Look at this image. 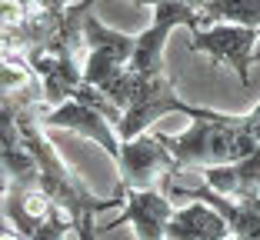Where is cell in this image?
Returning <instances> with one entry per match:
<instances>
[{"instance_id":"1","label":"cell","mask_w":260,"mask_h":240,"mask_svg":"<svg viewBox=\"0 0 260 240\" xmlns=\"http://www.w3.org/2000/svg\"><path fill=\"white\" fill-rule=\"evenodd\" d=\"M164 144L170 147L177 167H227V163H240L250 154H257L260 144L250 130H247V117H230L220 114L217 120H193L184 133L167 137L160 133Z\"/></svg>"},{"instance_id":"2","label":"cell","mask_w":260,"mask_h":240,"mask_svg":"<svg viewBox=\"0 0 260 240\" xmlns=\"http://www.w3.org/2000/svg\"><path fill=\"white\" fill-rule=\"evenodd\" d=\"M167 114H187V117H193V120H217L220 110H207V107H190V104H184L180 97H177V87H174V80H170L167 74L140 77L130 104L123 107L120 127H117L120 144L137 140L140 133H147V127H150L153 120H160V117H167Z\"/></svg>"},{"instance_id":"3","label":"cell","mask_w":260,"mask_h":240,"mask_svg":"<svg viewBox=\"0 0 260 240\" xmlns=\"http://www.w3.org/2000/svg\"><path fill=\"white\" fill-rule=\"evenodd\" d=\"M117 167H120V187L127 190H153V184L164 180V194H167L174 187V174H180L160 133H140L137 140H127Z\"/></svg>"},{"instance_id":"4","label":"cell","mask_w":260,"mask_h":240,"mask_svg":"<svg viewBox=\"0 0 260 240\" xmlns=\"http://www.w3.org/2000/svg\"><path fill=\"white\" fill-rule=\"evenodd\" d=\"M174 27H187L190 33L207 30L204 27V14L193 7H187L184 0H167L160 7H153V23L137 37V50H134V60L130 70L140 74V77H153V74H167L164 70V47Z\"/></svg>"},{"instance_id":"5","label":"cell","mask_w":260,"mask_h":240,"mask_svg":"<svg viewBox=\"0 0 260 240\" xmlns=\"http://www.w3.org/2000/svg\"><path fill=\"white\" fill-rule=\"evenodd\" d=\"M260 47V30H247V27H230V23H217V27H207V30L190 33V50L193 54H210V60L220 67L237 70L240 84H250V63L253 54Z\"/></svg>"},{"instance_id":"6","label":"cell","mask_w":260,"mask_h":240,"mask_svg":"<svg viewBox=\"0 0 260 240\" xmlns=\"http://www.w3.org/2000/svg\"><path fill=\"white\" fill-rule=\"evenodd\" d=\"M40 124L44 127H63V130H74V133H80V137H87V140H97L100 147L110 154V160H120L123 144L117 140V127L110 124L104 114L84 107V104H77V100L60 104V107L47 110V114L40 117Z\"/></svg>"},{"instance_id":"7","label":"cell","mask_w":260,"mask_h":240,"mask_svg":"<svg viewBox=\"0 0 260 240\" xmlns=\"http://www.w3.org/2000/svg\"><path fill=\"white\" fill-rule=\"evenodd\" d=\"M174 214L177 210L164 190H127V210L114 224H107V230H114L120 224H134L140 240H167V224Z\"/></svg>"},{"instance_id":"8","label":"cell","mask_w":260,"mask_h":240,"mask_svg":"<svg viewBox=\"0 0 260 240\" xmlns=\"http://www.w3.org/2000/svg\"><path fill=\"white\" fill-rule=\"evenodd\" d=\"M54 200L40 190V187H17L4 184V217L14 224V230L23 240H34L40 230V224L47 220Z\"/></svg>"},{"instance_id":"9","label":"cell","mask_w":260,"mask_h":240,"mask_svg":"<svg viewBox=\"0 0 260 240\" xmlns=\"http://www.w3.org/2000/svg\"><path fill=\"white\" fill-rule=\"evenodd\" d=\"M230 224L210 203H190L177 210L167 224V240H230Z\"/></svg>"},{"instance_id":"10","label":"cell","mask_w":260,"mask_h":240,"mask_svg":"<svg viewBox=\"0 0 260 240\" xmlns=\"http://www.w3.org/2000/svg\"><path fill=\"white\" fill-rule=\"evenodd\" d=\"M204 184L223 197H260V150L250 154L240 163H227V167H207Z\"/></svg>"},{"instance_id":"11","label":"cell","mask_w":260,"mask_h":240,"mask_svg":"<svg viewBox=\"0 0 260 240\" xmlns=\"http://www.w3.org/2000/svg\"><path fill=\"white\" fill-rule=\"evenodd\" d=\"M84 40L90 50H107V54H114L117 60H123L130 67V60H134V50H137V37H130V33H120V30H110L107 23H100L97 14H87L84 20Z\"/></svg>"},{"instance_id":"12","label":"cell","mask_w":260,"mask_h":240,"mask_svg":"<svg viewBox=\"0 0 260 240\" xmlns=\"http://www.w3.org/2000/svg\"><path fill=\"white\" fill-rule=\"evenodd\" d=\"M204 23H230L260 30V0H210L204 10Z\"/></svg>"},{"instance_id":"13","label":"cell","mask_w":260,"mask_h":240,"mask_svg":"<svg viewBox=\"0 0 260 240\" xmlns=\"http://www.w3.org/2000/svg\"><path fill=\"white\" fill-rule=\"evenodd\" d=\"M123 70H127V63L117 60L114 54H107V50H90V54H87V63H84V84L97 87V90H107Z\"/></svg>"},{"instance_id":"14","label":"cell","mask_w":260,"mask_h":240,"mask_svg":"<svg viewBox=\"0 0 260 240\" xmlns=\"http://www.w3.org/2000/svg\"><path fill=\"white\" fill-rule=\"evenodd\" d=\"M0 77H4V93H7V97L30 90V87L37 84V77H34V70H30V63H27V57L10 54V50H4V67H0Z\"/></svg>"},{"instance_id":"15","label":"cell","mask_w":260,"mask_h":240,"mask_svg":"<svg viewBox=\"0 0 260 240\" xmlns=\"http://www.w3.org/2000/svg\"><path fill=\"white\" fill-rule=\"evenodd\" d=\"M67 230H74V220L67 217V210H60L54 203L50 207V214H47V220L40 224V230H37V237L34 240H63L67 237Z\"/></svg>"},{"instance_id":"16","label":"cell","mask_w":260,"mask_h":240,"mask_svg":"<svg viewBox=\"0 0 260 240\" xmlns=\"http://www.w3.org/2000/svg\"><path fill=\"white\" fill-rule=\"evenodd\" d=\"M184 4H187V7H193V10H204L210 0H184Z\"/></svg>"},{"instance_id":"17","label":"cell","mask_w":260,"mask_h":240,"mask_svg":"<svg viewBox=\"0 0 260 240\" xmlns=\"http://www.w3.org/2000/svg\"><path fill=\"white\" fill-rule=\"evenodd\" d=\"M134 4H140V7H160V4H167V0H134Z\"/></svg>"}]
</instances>
